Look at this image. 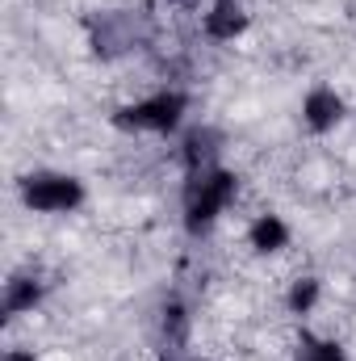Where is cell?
I'll list each match as a JSON object with an SVG mask.
<instances>
[{"mask_svg": "<svg viewBox=\"0 0 356 361\" xmlns=\"http://www.w3.org/2000/svg\"><path fill=\"white\" fill-rule=\"evenodd\" d=\"M21 202L34 214H72L84 206V180L72 173H34L21 180Z\"/></svg>", "mask_w": 356, "mask_h": 361, "instance_id": "cell-1", "label": "cell"}, {"mask_svg": "<svg viewBox=\"0 0 356 361\" xmlns=\"http://www.w3.org/2000/svg\"><path fill=\"white\" fill-rule=\"evenodd\" d=\"M184 122V97L180 92H151L134 105H126L117 114V126L122 130H134V135H168Z\"/></svg>", "mask_w": 356, "mask_h": 361, "instance_id": "cell-2", "label": "cell"}, {"mask_svg": "<svg viewBox=\"0 0 356 361\" xmlns=\"http://www.w3.org/2000/svg\"><path fill=\"white\" fill-rule=\"evenodd\" d=\"M231 202H235V177L222 173V169H201L197 189L189 197V227L193 231H205L210 223H218L227 214Z\"/></svg>", "mask_w": 356, "mask_h": 361, "instance_id": "cell-3", "label": "cell"}, {"mask_svg": "<svg viewBox=\"0 0 356 361\" xmlns=\"http://www.w3.org/2000/svg\"><path fill=\"white\" fill-rule=\"evenodd\" d=\"M344 114H348V101H344V92L336 89V85H314V89H306L302 109H298V118H302V126H306L310 135H331V130H340Z\"/></svg>", "mask_w": 356, "mask_h": 361, "instance_id": "cell-4", "label": "cell"}, {"mask_svg": "<svg viewBox=\"0 0 356 361\" xmlns=\"http://www.w3.org/2000/svg\"><path fill=\"white\" fill-rule=\"evenodd\" d=\"M248 25H252V13L243 0H210V8L201 13V34L218 47L239 42L248 34Z\"/></svg>", "mask_w": 356, "mask_h": 361, "instance_id": "cell-5", "label": "cell"}, {"mask_svg": "<svg viewBox=\"0 0 356 361\" xmlns=\"http://www.w3.org/2000/svg\"><path fill=\"white\" fill-rule=\"evenodd\" d=\"M243 240H248V248H252L256 257H281V252L289 248V240H293V227H289L276 210H260V214H252Z\"/></svg>", "mask_w": 356, "mask_h": 361, "instance_id": "cell-6", "label": "cell"}, {"mask_svg": "<svg viewBox=\"0 0 356 361\" xmlns=\"http://www.w3.org/2000/svg\"><path fill=\"white\" fill-rule=\"evenodd\" d=\"M319 302H323V277H314V273H302V277H293L289 281V290H285V307H289V315H314L319 311Z\"/></svg>", "mask_w": 356, "mask_h": 361, "instance_id": "cell-7", "label": "cell"}, {"mask_svg": "<svg viewBox=\"0 0 356 361\" xmlns=\"http://www.w3.org/2000/svg\"><path fill=\"white\" fill-rule=\"evenodd\" d=\"M38 298H42V290H38V281H34V277H13V281L4 286V311H8V315L34 311V307H38Z\"/></svg>", "mask_w": 356, "mask_h": 361, "instance_id": "cell-8", "label": "cell"}, {"mask_svg": "<svg viewBox=\"0 0 356 361\" xmlns=\"http://www.w3.org/2000/svg\"><path fill=\"white\" fill-rule=\"evenodd\" d=\"M302 361H352V357H348V349H344L340 341H331V336H310L306 349H302Z\"/></svg>", "mask_w": 356, "mask_h": 361, "instance_id": "cell-9", "label": "cell"}, {"mask_svg": "<svg viewBox=\"0 0 356 361\" xmlns=\"http://www.w3.org/2000/svg\"><path fill=\"white\" fill-rule=\"evenodd\" d=\"M4 361H34V353H21V349H8V357Z\"/></svg>", "mask_w": 356, "mask_h": 361, "instance_id": "cell-10", "label": "cell"}]
</instances>
